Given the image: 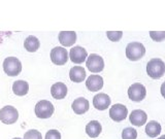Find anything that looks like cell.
<instances>
[{
	"label": "cell",
	"mask_w": 165,
	"mask_h": 139,
	"mask_svg": "<svg viewBox=\"0 0 165 139\" xmlns=\"http://www.w3.org/2000/svg\"><path fill=\"white\" fill-rule=\"evenodd\" d=\"M54 105L48 100H40L35 105V114L39 119H49L54 113Z\"/></svg>",
	"instance_id": "obj_6"
},
{
	"label": "cell",
	"mask_w": 165,
	"mask_h": 139,
	"mask_svg": "<svg viewBox=\"0 0 165 139\" xmlns=\"http://www.w3.org/2000/svg\"><path fill=\"white\" fill-rule=\"evenodd\" d=\"M128 109L121 103L114 104L109 109V118L115 122H122L127 118Z\"/></svg>",
	"instance_id": "obj_9"
},
{
	"label": "cell",
	"mask_w": 165,
	"mask_h": 139,
	"mask_svg": "<svg viewBox=\"0 0 165 139\" xmlns=\"http://www.w3.org/2000/svg\"><path fill=\"white\" fill-rule=\"evenodd\" d=\"M102 131L101 124L98 121H91L89 124H87L86 126V133L88 134V136L91 138H96L100 135Z\"/></svg>",
	"instance_id": "obj_18"
},
{
	"label": "cell",
	"mask_w": 165,
	"mask_h": 139,
	"mask_svg": "<svg viewBox=\"0 0 165 139\" xmlns=\"http://www.w3.org/2000/svg\"><path fill=\"white\" fill-rule=\"evenodd\" d=\"M58 39L64 48L72 46L76 42V33L75 31H61L58 35Z\"/></svg>",
	"instance_id": "obj_14"
},
{
	"label": "cell",
	"mask_w": 165,
	"mask_h": 139,
	"mask_svg": "<svg viewBox=\"0 0 165 139\" xmlns=\"http://www.w3.org/2000/svg\"><path fill=\"white\" fill-rule=\"evenodd\" d=\"M3 70L8 76H17L22 71L21 61L16 57H7L3 61Z\"/></svg>",
	"instance_id": "obj_3"
},
{
	"label": "cell",
	"mask_w": 165,
	"mask_h": 139,
	"mask_svg": "<svg viewBox=\"0 0 165 139\" xmlns=\"http://www.w3.org/2000/svg\"><path fill=\"white\" fill-rule=\"evenodd\" d=\"M86 66L89 71L93 73L101 72L104 68V60L97 54H91L86 60Z\"/></svg>",
	"instance_id": "obj_7"
},
{
	"label": "cell",
	"mask_w": 165,
	"mask_h": 139,
	"mask_svg": "<svg viewBox=\"0 0 165 139\" xmlns=\"http://www.w3.org/2000/svg\"><path fill=\"white\" fill-rule=\"evenodd\" d=\"M71 108L76 114H84L89 110V101L84 97H80L72 102Z\"/></svg>",
	"instance_id": "obj_15"
},
{
	"label": "cell",
	"mask_w": 165,
	"mask_h": 139,
	"mask_svg": "<svg viewBox=\"0 0 165 139\" xmlns=\"http://www.w3.org/2000/svg\"><path fill=\"white\" fill-rule=\"evenodd\" d=\"M150 37L156 42H161L165 40V31H150Z\"/></svg>",
	"instance_id": "obj_23"
},
{
	"label": "cell",
	"mask_w": 165,
	"mask_h": 139,
	"mask_svg": "<svg viewBox=\"0 0 165 139\" xmlns=\"http://www.w3.org/2000/svg\"><path fill=\"white\" fill-rule=\"evenodd\" d=\"M160 91H161L162 97H163V98L165 99V82L161 85V89H160Z\"/></svg>",
	"instance_id": "obj_27"
},
{
	"label": "cell",
	"mask_w": 165,
	"mask_h": 139,
	"mask_svg": "<svg viewBox=\"0 0 165 139\" xmlns=\"http://www.w3.org/2000/svg\"><path fill=\"white\" fill-rule=\"evenodd\" d=\"M147 119H148L147 113H144V110H141V109H135V110H132L129 116L130 123H131L133 126H136V127H141V126H144V124H147Z\"/></svg>",
	"instance_id": "obj_13"
},
{
	"label": "cell",
	"mask_w": 165,
	"mask_h": 139,
	"mask_svg": "<svg viewBox=\"0 0 165 139\" xmlns=\"http://www.w3.org/2000/svg\"><path fill=\"white\" fill-rule=\"evenodd\" d=\"M147 73L153 79H161L165 73V63L159 58H153L147 64Z\"/></svg>",
	"instance_id": "obj_1"
},
{
	"label": "cell",
	"mask_w": 165,
	"mask_h": 139,
	"mask_svg": "<svg viewBox=\"0 0 165 139\" xmlns=\"http://www.w3.org/2000/svg\"><path fill=\"white\" fill-rule=\"evenodd\" d=\"M13 139H21V138H19V137H16V138H13Z\"/></svg>",
	"instance_id": "obj_29"
},
{
	"label": "cell",
	"mask_w": 165,
	"mask_h": 139,
	"mask_svg": "<svg viewBox=\"0 0 165 139\" xmlns=\"http://www.w3.org/2000/svg\"><path fill=\"white\" fill-rule=\"evenodd\" d=\"M13 92L17 96H25L29 92V84L25 80H16L13 85Z\"/></svg>",
	"instance_id": "obj_19"
},
{
	"label": "cell",
	"mask_w": 165,
	"mask_h": 139,
	"mask_svg": "<svg viewBox=\"0 0 165 139\" xmlns=\"http://www.w3.org/2000/svg\"><path fill=\"white\" fill-rule=\"evenodd\" d=\"M146 133L149 137H157L161 133V125L157 121H151L146 126Z\"/></svg>",
	"instance_id": "obj_21"
},
{
	"label": "cell",
	"mask_w": 165,
	"mask_h": 139,
	"mask_svg": "<svg viewBox=\"0 0 165 139\" xmlns=\"http://www.w3.org/2000/svg\"><path fill=\"white\" fill-rule=\"evenodd\" d=\"M45 139H61V134L58 130H50L46 132Z\"/></svg>",
	"instance_id": "obj_26"
},
{
	"label": "cell",
	"mask_w": 165,
	"mask_h": 139,
	"mask_svg": "<svg viewBox=\"0 0 165 139\" xmlns=\"http://www.w3.org/2000/svg\"><path fill=\"white\" fill-rule=\"evenodd\" d=\"M86 87L90 92H97L103 88V79L98 74H92L86 80Z\"/></svg>",
	"instance_id": "obj_12"
},
{
	"label": "cell",
	"mask_w": 165,
	"mask_h": 139,
	"mask_svg": "<svg viewBox=\"0 0 165 139\" xmlns=\"http://www.w3.org/2000/svg\"><path fill=\"white\" fill-rule=\"evenodd\" d=\"M69 79L73 82H82L86 79V70L82 66H75L69 71Z\"/></svg>",
	"instance_id": "obj_17"
},
{
	"label": "cell",
	"mask_w": 165,
	"mask_h": 139,
	"mask_svg": "<svg viewBox=\"0 0 165 139\" xmlns=\"http://www.w3.org/2000/svg\"><path fill=\"white\" fill-rule=\"evenodd\" d=\"M50 57L51 61L54 64L58 65V66H62V65L67 63L68 59H69V54L64 46H56L51 51Z\"/></svg>",
	"instance_id": "obj_4"
},
{
	"label": "cell",
	"mask_w": 165,
	"mask_h": 139,
	"mask_svg": "<svg viewBox=\"0 0 165 139\" xmlns=\"http://www.w3.org/2000/svg\"><path fill=\"white\" fill-rule=\"evenodd\" d=\"M122 138L123 139H136L137 138V131L134 128L128 127L122 131Z\"/></svg>",
	"instance_id": "obj_22"
},
{
	"label": "cell",
	"mask_w": 165,
	"mask_h": 139,
	"mask_svg": "<svg viewBox=\"0 0 165 139\" xmlns=\"http://www.w3.org/2000/svg\"><path fill=\"white\" fill-rule=\"evenodd\" d=\"M147 90L146 87L140 82H135L131 85L128 89V97L131 101L134 102H140L146 98Z\"/></svg>",
	"instance_id": "obj_8"
},
{
	"label": "cell",
	"mask_w": 165,
	"mask_h": 139,
	"mask_svg": "<svg viewBox=\"0 0 165 139\" xmlns=\"http://www.w3.org/2000/svg\"><path fill=\"white\" fill-rule=\"evenodd\" d=\"M69 58L70 61L75 64H82L85 62L88 58V53L83 46L76 45L73 46L69 52Z\"/></svg>",
	"instance_id": "obj_10"
},
{
	"label": "cell",
	"mask_w": 165,
	"mask_h": 139,
	"mask_svg": "<svg viewBox=\"0 0 165 139\" xmlns=\"http://www.w3.org/2000/svg\"><path fill=\"white\" fill-rule=\"evenodd\" d=\"M158 139H165V135H162L161 137H160V138H158Z\"/></svg>",
	"instance_id": "obj_28"
},
{
	"label": "cell",
	"mask_w": 165,
	"mask_h": 139,
	"mask_svg": "<svg viewBox=\"0 0 165 139\" xmlns=\"http://www.w3.org/2000/svg\"><path fill=\"white\" fill-rule=\"evenodd\" d=\"M51 95L54 97V99L61 100L64 99L67 95V87L63 82H56L51 87Z\"/></svg>",
	"instance_id": "obj_16"
},
{
	"label": "cell",
	"mask_w": 165,
	"mask_h": 139,
	"mask_svg": "<svg viewBox=\"0 0 165 139\" xmlns=\"http://www.w3.org/2000/svg\"><path fill=\"white\" fill-rule=\"evenodd\" d=\"M106 36L108 39L113 41V42H118L123 37V32L122 31H107Z\"/></svg>",
	"instance_id": "obj_24"
},
{
	"label": "cell",
	"mask_w": 165,
	"mask_h": 139,
	"mask_svg": "<svg viewBox=\"0 0 165 139\" xmlns=\"http://www.w3.org/2000/svg\"><path fill=\"white\" fill-rule=\"evenodd\" d=\"M24 139H43V136H41V133L39 131L32 129V130L27 131L25 133Z\"/></svg>",
	"instance_id": "obj_25"
},
{
	"label": "cell",
	"mask_w": 165,
	"mask_h": 139,
	"mask_svg": "<svg viewBox=\"0 0 165 139\" xmlns=\"http://www.w3.org/2000/svg\"><path fill=\"white\" fill-rule=\"evenodd\" d=\"M146 55V48L142 43L133 41L126 46V57L130 61H138Z\"/></svg>",
	"instance_id": "obj_2"
},
{
	"label": "cell",
	"mask_w": 165,
	"mask_h": 139,
	"mask_svg": "<svg viewBox=\"0 0 165 139\" xmlns=\"http://www.w3.org/2000/svg\"><path fill=\"white\" fill-rule=\"evenodd\" d=\"M112 99L105 93H99V94L95 95L93 98V105L97 110H105L107 107H109Z\"/></svg>",
	"instance_id": "obj_11"
},
{
	"label": "cell",
	"mask_w": 165,
	"mask_h": 139,
	"mask_svg": "<svg viewBox=\"0 0 165 139\" xmlns=\"http://www.w3.org/2000/svg\"><path fill=\"white\" fill-rule=\"evenodd\" d=\"M19 119V113L16 107L11 105H6L0 110V121L6 125L14 124Z\"/></svg>",
	"instance_id": "obj_5"
},
{
	"label": "cell",
	"mask_w": 165,
	"mask_h": 139,
	"mask_svg": "<svg viewBox=\"0 0 165 139\" xmlns=\"http://www.w3.org/2000/svg\"><path fill=\"white\" fill-rule=\"evenodd\" d=\"M40 46V41L38 40V38L34 35H30L26 38L24 41V48L26 51H28L29 53H34L39 48Z\"/></svg>",
	"instance_id": "obj_20"
}]
</instances>
